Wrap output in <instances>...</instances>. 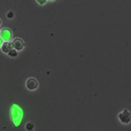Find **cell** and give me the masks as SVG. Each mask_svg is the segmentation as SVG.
<instances>
[{
  "label": "cell",
  "mask_w": 131,
  "mask_h": 131,
  "mask_svg": "<svg viewBox=\"0 0 131 131\" xmlns=\"http://www.w3.org/2000/svg\"><path fill=\"white\" fill-rule=\"evenodd\" d=\"M8 55L12 57H15L17 55V52L15 49H12L9 53Z\"/></svg>",
  "instance_id": "8992f818"
},
{
  "label": "cell",
  "mask_w": 131,
  "mask_h": 131,
  "mask_svg": "<svg viewBox=\"0 0 131 131\" xmlns=\"http://www.w3.org/2000/svg\"><path fill=\"white\" fill-rule=\"evenodd\" d=\"M25 129L27 131H33L34 129V125L31 122H27L25 125Z\"/></svg>",
  "instance_id": "5b68a950"
},
{
  "label": "cell",
  "mask_w": 131,
  "mask_h": 131,
  "mask_svg": "<svg viewBox=\"0 0 131 131\" xmlns=\"http://www.w3.org/2000/svg\"><path fill=\"white\" fill-rule=\"evenodd\" d=\"M13 48L12 44L9 42H4L2 45L1 49L4 53H9Z\"/></svg>",
  "instance_id": "277c9868"
},
{
  "label": "cell",
  "mask_w": 131,
  "mask_h": 131,
  "mask_svg": "<svg viewBox=\"0 0 131 131\" xmlns=\"http://www.w3.org/2000/svg\"><path fill=\"white\" fill-rule=\"evenodd\" d=\"M26 86L29 90H35L38 87V82L37 80L34 78H31L27 81Z\"/></svg>",
  "instance_id": "7a4b0ae2"
},
{
  "label": "cell",
  "mask_w": 131,
  "mask_h": 131,
  "mask_svg": "<svg viewBox=\"0 0 131 131\" xmlns=\"http://www.w3.org/2000/svg\"><path fill=\"white\" fill-rule=\"evenodd\" d=\"M12 44L13 45V47L16 50H21L25 45L22 40L18 38L14 39Z\"/></svg>",
  "instance_id": "3957f363"
},
{
  "label": "cell",
  "mask_w": 131,
  "mask_h": 131,
  "mask_svg": "<svg viewBox=\"0 0 131 131\" xmlns=\"http://www.w3.org/2000/svg\"><path fill=\"white\" fill-rule=\"evenodd\" d=\"M13 13H12V12H10L8 13V14H7V16H8V17H9V18H11V17H13Z\"/></svg>",
  "instance_id": "52a82bcc"
},
{
  "label": "cell",
  "mask_w": 131,
  "mask_h": 131,
  "mask_svg": "<svg viewBox=\"0 0 131 131\" xmlns=\"http://www.w3.org/2000/svg\"><path fill=\"white\" fill-rule=\"evenodd\" d=\"M120 122L123 124H128L131 121V113L126 109L123 110L118 115Z\"/></svg>",
  "instance_id": "6da1fadb"
}]
</instances>
